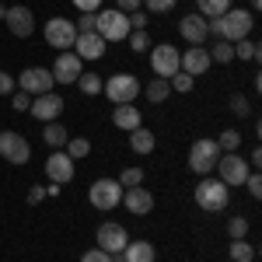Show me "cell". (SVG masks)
<instances>
[{"label":"cell","instance_id":"obj_1","mask_svg":"<svg viewBox=\"0 0 262 262\" xmlns=\"http://www.w3.org/2000/svg\"><path fill=\"white\" fill-rule=\"evenodd\" d=\"M206 28H210V35H217L224 42H238V39H248L252 35L255 14L252 11H242V7H231V11H224L221 18H210Z\"/></svg>","mask_w":262,"mask_h":262},{"label":"cell","instance_id":"obj_2","mask_svg":"<svg viewBox=\"0 0 262 262\" xmlns=\"http://www.w3.org/2000/svg\"><path fill=\"white\" fill-rule=\"evenodd\" d=\"M192 196H196V206H200V210L221 213V210H227V203H231V189H227L221 179H213V175H203V179L196 182V189H192Z\"/></svg>","mask_w":262,"mask_h":262},{"label":"cell","instance_id":"obj_3","mask_svg":"<svg viewBox=\"0 0 262 262\" xmlns=\"http://www.w3.org/2000/svg\"><path fill=\"white\" fill-rule=\"evenodd\" d=\"M221 147H217V140H210V137H200V140H192V147H189V168L196 171V175H213V168H217V161H221Z\"/></svg>","mask_w":262,"mask_h":262},{"label":"cell","instance_id":"obj_4","mask_svg":"<svg viewBox=\"0 0 262 262\" xmlns=\"http://www.w3.org/2000/svg\"><path fill=\"white\" fill-rule=\"evenodd\" d=\"M143 84L137 81V74H112L108 81L101 84V95L112 101V105H129V101H137Z\"/></svg>","mask_w":262,"mask_h":262},{"label":"cell","instance_id":"obj_5","mask_svg":"<svg viewBox=\"0 0 262 262\" xmlns=\"http://www.w3.org/2000/svg\"><path fill=\"white\" fill-rule=\"evenodd\" d=\"M248 175H252V164L245 161L238 150H231V154H221V161H217V179H221L227 189H242Z\"/></svg>","mask_w":262,"mask_h":262},{"label":"cell","instance_id":"obj_6","mask_svg":"<svg viewBox=\"0 0 262 262\" xmlns=\"http://www.w3.org/2000/svg\"><path fill=\"white\" fill-rule=\"evenodd\" d=\"M88 203L95 210H101V213H108V210H116L122 203V185L116 179H95L91 189H88Z\"/></svg>","mask_w":262,"mask_h":262},{"label":"cell","instance_id":"obj_7","mask_svg":"<svg viewBox=\"0 0 262 262\" xmlns=\"http://www.w3.org/2000/svg\"><path fill=\"white\" fill-rule=\"evenodd\" d=\"M150 53V70H154V77H175L179 74V53L182 49H175L171 42H158V46H150L147 49Z\"/></svg>","mask_w":262,"mask_h":262},{"label":"cell","instance_id":"obj_8","mask_svg":"<svg viewBox=\"0 0 262 262\" xmlns=\"http://www.w3.org/2000/svg\"><path fill=\"white\" fill-rule=\"evenodd\" d=\"M0 158L11 164H28L32 161V143L18 129H0Z\"/></svg>","mask_w":262,"mask_h":262},{"label":"cell","instance_id":"obj_9","mask_svg":"<svg viewBox=\"0 0 262 262\" xmlns=\"http://www.w3.org/2000/svg\"><path fill=\"white\" fill-rule=\"evenodd\" d=\"M49 74H53V81L56 84H77V77L84 74V60L74 53V49H63L56 53V60L49 67Z\"/></svg>","mask_w":262,"mask_h":262},{"label":"cell","instance_id":"obj_10","mask_svg":"<svg viewBox=\"0 0 262 262\" xmlns=\"http://www.w3.org/2000/svg\"><path fill=\"white\" fill-rule=\"evenodd\" d=\"M14 81H18V91L32 95V98H35V95H46V91H53V88H56L53 74H49L46 67H25Z\"/></svg>","mask_w":262,"mask_h":262},{"label":"cell","instance_id":"obj_11","mask_svg":"<svg viewBox=\"0 0 262 262\" xmlns=\"http://www.w3.org/2000/svg\"><path fill=\"white\" fill-rule=\"evenodd\" d=\"M95 32H98L105 42H122L129 35V21H126L122 11L108 7V11H98V28H95Z\"/></svg>","mask_w":262,"mask_h":262},{"label":"cell","instance_id":"obj_12","mask_svg":"<svg viewBox=\"0 0 262 262\" xmlns=\"http://www.w3.org/2000/svg\"><path fill=\"white\" fill-rule=\"evenodd\" d=\"M74 39H77V28H74V21L70 18H49L46 21V42L53 46V49H74Z\"/></svg>","mask_w":262,"mask_h":262},{"label":"cell","instance_id":"obj_13","mask_svg":"<svg viewBox=\"0 0 262 262\" xmlns=\"http://www.w3.org/2000/svg\"><path fill=\"white\" fill-rule=\"evenodd\" d=\"M95 242H98L101 252H108V255H119L122 248L129 245V234H126V227L116 221H105L98 227V234H95Z\"/></svg>","mask_w":262,"mask_h":262},{"label":"cell","instance_id":"obj_14","mask_svg":"<svg viewBox=\"0 0 262 262\" xmlns=\"http://www.w3.org/2000/svg\"><path fill=\"white\" fill-rule=\"evenodd\" d=\"M63 108H67V101H63L56 91H46V95H35V98H32L28 116H35L39 122H56L63 116Z\"/></svg>","mask_w":262,"mask_h":262},{"label":"cell","instance_id":"obj_15","mask_svg":"<svg viewBox=\"0 0 262 262\" xmlns=\"http://www.w3.org/2000/svg\"><path fill=\"white\" fill-rule=\"evenodd\" d=\"M4 21H7V32H11L14 39H28V35L35 32V14H32V7H25V4L7 7Z\"/></svg>","mask_w":262,"mask_h":262},{"label":"cell","instance_id":"obj_16","mask_svg":"<svg viewBox=\"0 0 262 262\" xmlns=\"http://www.w3.org/2000/svg\"><path fill=\"white\" fill-rule=\"evenodd\" d=\"M46 179L56 182V185L74 182V161L67 158V150H53V154L46 158Z\"/></svg>","mask_w":262,"mask_h":262},{"label":"cell","instance_id":"obj_17","mask_svg":"<svg viewBox=\"0 0 262 262\" xmlns=\"http://www.w3.org/2000/svg\"><path fill=\"white\" fill-rule=\"evenodd\" d=\"M210 67H213V63H210V53H206L203 46H192V49L179 53V70H185L189 77H203Z\"/></svg>","mask_w":262,"mask_h":262},{"label":"cell","instance_id":"obj_18","mask_svg":"<svg viewBox=\"0 0 262 262\" xmlns=\"http://www.w3.org/2000/svg\"><path fill=\"white\" fill-rule=\"evenodd\" d=\"M122 206H126L133 217H147V213L154 210V196H150V189L133 185V189H122Z\"/></svg>","mask_w":262,"mask_h":262},{"label":"cell","instance_id":"obj_19","mask_svg":"<svg viewBox=\"0 0 262 262\" xmlns=\"http://www.w3.org/2000/svg\"><path fill=\"white\" fill-rule=\"evenodd\" d=\"M179 35L189 42V46H203V42L210 39L206 18H203V14H196V11H192V14H185V18L179 21Z\"/></svg>","mask_w":262,"mask_h":262},{"label":"cell","instance_id":"obj_20","mask_svg":"<svg viewBox=\"0 0 262 262\" xmlns=\"http://www.w3.org/2000/svg\"><path fill=\"white\" fill-rule=\"evenodd\" d=\"M105 46H108V42L101 39L98 32H77L74 53H77L81 60H101V56H105Z\"/></svg>","mask_w":262,"mask_h":262},{"label":"cell","instance_id":"obj_21","mask_svg":"<svg viewBox=\"0 0 262 262\" xmlns=\"http://www.w3.org/2000/svg\"><path fill=\"white\" fill-rule=\"evenodd\" d=\"M112 122L119 126L122 133H133V129L143 126V112L133 105V101H129V105H116V108H112Z\"/></svg>","mask_w":262,"mask_h":262},{"label":"cell","instance_id":"obj_22","mask_svg":"<svg viewBox=\"0 0 262 262\" xmlns=\"http://www.w3.org/2000/svg\"><path fill=\"white\" fill-rule=\"evenodd\" d=\"M122 259L126 262H158V248L140 238V242H129L122 248Z\"/></svg>","mask_w":262,"mask_h":262},{"label":"cell","instance_id":"obj_23","mask_svg":"<svg viewBox=\"0 0 262 262\" xmlns=\"http://www.w3.org/2000/svg\"><path fill=\"white\" fill-rule=\"evenodd\" d=\"M154 147H158V137H154L147 126H140V129L129 133V150H133V154H140V158H143V154H150Z\"/></svg>","mask_w":262,"mask_h":262},{"label":"cell","instance_id":"obj_24","mask_svg":"<svg viewBox=\"0 0 262 262\" xmlns=\"http://www.w3.org/2000/svg\"><path fill=\"white\" fill-rule=\"evenodd\" d=\"M140 91L147 95V101H150V105H164V101H168V95H171V88H168V81H164V77H150Z\"/></svg>","mask_w":262,"mask_h":262},{"label":"cell","instance_id":"obj_25","mask_svg":"<svg viewBox=\"0 0 262 262\" xmlns=\"http://www.w3.org/2000/svg\"><path fill=\"white\" fill-rule=\"evenodd\" d=\"M42 140H46V147H53V150H63V143L70 140L67 137V126H60V122H42Z\"/></svg>","mask_w":262,"mask_h":262},{"label":"cell","instance_id":"obj_26","mask_svg":"<svg viewBox=\"0 0 262 262\" xmlns=\"http://www.w3.org/2000/svg\"><path fill=\"white\" fill-rule=\"evenodd\" d=\"M227 255L231 262H255V245H248V238H234L227 245Z\"/></svg>","mask_w":262,"mask_h":262},{"label":"cell","instance_id":"obj_27","mask_svg":"<svg viewBox=\"0 0 262 262\" xmlns=\"http://www.w3.org/2000/svg\"><path fill=\"white\" fill-rule=\"evenodd\" d=\"M63 150H67L70 161H84V158L91 154V140H88V137H70V140L63 143Z\"/></svg>","mask_w":262,"mask_h":262},{"label":"cell","instance_id":"obj_28","mask_svg":"<svg viewBox=\"0 0 262 262\" xmlns=\"http://www.w3.org/2000/svg\"><path fill=\"white\" fill-rule=\"evenodd\" d=\"M224 11H231V0H196V14H203V18H221Z\"/></svg>","mask_w":262,"mask_h":262},{"label":"cell","instance_id":"obj_29","mask_svg":"<svg viewBox=\"0 0 262 262\" xmlns=\"http://www.w3.org/2000/svg\"><path fill=\"white\" fill-rule=\"evenodd\" d=\"M234 46V60H259V42L252 39H238V42H231Z\"/></svg>","mask_w":262,"mask_h":262},{"label":"cell","instance_id":"obj_30","mask_svg":"<svg viewBox=\"0 0 262 262\" xmlns=\"http://www.w3.org/2000/svg\"><path fill=\"white\" fill-rule=\"evenodd\" d=\"M206 53H210V63H231V60H234V46L224 42V39H217V42H213V49H206Z\"/></svg>","mask_w":262,"mask_h":262},{"label":"cell","instance_id":"obj_31","mask_svg":"<svg viewBox=\"0 0 262 262\" xmlns=\"http://www.w3.org/2000/svg\"><path fill=\"white\" fill-rule=\"evenodd\" d=\"M217 147H221L224 154L238 150V147H242V133H238V129H221V137H217Z\"/></svg>","mask_w":262,"mask_h":262},{"label":"cell","instance_id":"obj_32","mask_svg":"<svg viewBox=\"0 0 262 262\" xmlns=\"http://www.w3.org/2000/svg\"><path fill=\"white\" fill-rule=\"evenodd\" d=\"M168 88H171V91H179V95H189V91L196 88V77H189L185 70H179L175 77H168Z\"/></svg>","mask_w":262,"mask_h":262},{"label":"cell","instance_id":"obj_33","mask_svg":"<svg viewBox=\"0 0 262 262\" xmlns=\"http://www.w3.org/2000/svg\"><path fill=\"white\" fill-rule=\"evenodd\" d=\"M116 182H119L122 189H133V185H143V168H137V164H133V168H122V175H119Z\"/></svg>","mask_w":262,"mask_h":262},{"label":"cell","instance_id":"obj_34","mask_svg":"<svg viewBox=\"0 0 262 262\" xmlns=\"http://www.w3.org/2000/svg\"><path fill=\"white\" fill-rule=\"evenodd\" d=\"M101 77L98 74H81V77H77V88H81L84 95H101Z\"/></svg>","mask_w":262,"mask_h":262},{"label":"cell","instance_id":"obj_35","mask_svg":"<svg viewBox=\"0 0 262 262\" xmlns=\"http://www.w3.org/2000/svg\"><path fill=\"white\" fill-rule=\"evenodd\" d=\"M175 4L179 0H140V7L147 14H168V11H175Z\"/></svg>","mask_w":262,"mask_h":262},{"label":"cell","instance_id":"obj_36","mask_svg":"<svg viewBox=\"0 0 262 262\" xmlns=\"http://www.w3.org/2000/svg\"><path fill=\"white\" fill-rule=\"evenodd\" d=\"M126 39H129V49H133V53H147V49H150V46H154V42H150V35H147V32H129V35H126Z\"/></svg>","mask_w":262,"mask_h":262},{"label":"cell","instance_id":"obj_37","mask_svg":"<svg viewBox=\"0 0 262 262\" xmlns=\"http://www.w3.org/2000/svg\"><path fill=\"white\" fill-rule=\"evenodd\" d=\"M231 112H234L238 119H248V116H252V101L245 98V95H231Z\"/></svg>","mask_w":262,"mask_h":262},{"label":"cell","instance_id":"obj_38","mask_svg":"<svg viewBox=\"0 0 262 262\" xmlns=\"http://www.w3.org/2000/svg\"><path fill=\"white\" fill-rule=\"evenodd\" d=\"M227 234H231V242L234 238H248V221L245 217H231L227 221Z\"/></svg>","mask_w":262,"mask_h":262},{"label":"cell","instance_id":"obj_39","mask_svg":"<svg viewBox=\"0 0 262 262\" xmlns=\"http://www.w3.org/2000/svg\"><path fill=\"white\" fill-rule=\"evenodd\" d=\"M126 21H129V32H147L150 14H147V11H133V14H126Z\"/></svg>","mask_w":262,"mask_h":262},{"label":"cell","instance_id":"obj_40","mask_svg":"<svg viewBox=\"0 0 262 262\" xmlns=\"http://www.w3.org/2000/svg\"><path fill=\"white\" fill-rule=\"evenodd\" d=\"M74 28H77V32H95V28H98V11H95V14H81V18L74 21Z\"/></svg>","mask_w":262,"mask_h":262},{"label":"cell","instance_id":"obj_41","mask_svg":"<svg viewBox=\"0 0 262 262\" xmlns=\"http://www.w3.org/2000/svg\"><path fill=\"white\" fill-rule=\"evenodd\" d=\"M11 108H14V112H28V108H32V95L14 91V95H11Z\"/></svg>","mask_w":262,"mask_h":262},{"label":"cell","instance_id":"obj_42","mask_svg":"<svg viewBox=\"0 0 262 262\" xmlns=\"http://www.w3.org/2000/svg\"><path fill=\"white\" fill-rule=\"evenodd\" d=\"M81 262H112V255H108V252H101L98 245H95V248H88V252L81 255Z\"/></svg>","mask_w":262,"mask_h":262},{"label":"cell","instance_id":"obj_43","mask_svg":"<svg viewBox=\"0 0 262 262\" xmlns=\"http://www.w3.org/2000/svg\"><path fill=\"white\" fill-rule=\"evenodd\" d=\"M245 189H248V196H252V200H259V196H262V179L255 175V171L245 179Z\"/></svg>","mask_w":262,"mask_h":262},{"label":"cell","instance_id":"obj_44","mask_svg":"<svg viewBox=\"0 0 262 262\" xmlns=\"http://www.w3.org/2000/svg\"><path fill=\"white\" fill-rule=\"evenodd\" d=\"M14 88H18V81H14V74L0 70V95H14Z\"/></svg>","mask_w":262,"mask_h":262},{"label":"cell","instance_id":"obj_45","mask_svg":"<svg viewBox=\"0 0 262 262\" xmlns=\"http://www.w3.org/2000/svg\"><path fill=\"white\" fill-rule=\"evenodd\" d=\"M70 4H74L81 14H95V11L101 7V0H70Z\"/></svg>","mask_w":262,"mask_h":262},{"label":"cell","instance_id":"obj_46","mask_svg":"<svg viewBox=\"0 0 262 262\" xmlns=\"http://www.w3.org/2000/svg\"><path fill=\"white\" fill-rule=\"evenodd\" d=\"M116 11H122V14H133V11H140V0H116Z\"/></svg>","mask_w":262,"mask_h":262},{"label":"cell","instance_id":"obj_47","mask_svg":"<svg viewBox=\"0 0 262 262\" xmlns=\"http://www.w3.org/2000/svg\"><path fill=\"white\" fill-rule=\"evenodd\" d=\"M42 200H46V185H32V189H28V203L35 206V203H42Z\"/></svg>","mask_w":262,"mask_h":262},{"label":"cell","instance_id":"obj_48","mask_svg":"<svg viewBox=\"0 0 262 262\" xmlns=\"http://www.w3.org/2000/svg\"><path fill=\"white\" fill-rule=\"evenodd\" d=\"M60 189H63V185H56V182H49V189H46V196H53V200H56V196H60Z\"/></svg>","mask_w":262,"mask_h":262},{"label":"cell","instance_id":"obj_49","mask_svg":"<svg viewBox=\"0 0 262 262\" xmlns=\"http://www.w3.org/2000/svg\"><path fill=\"white\" fill-rule=\"evenodd\" d=\"M248 164H262V150H259V147L252 150V158H248Z\"/></svg>","mask_w":262,"mask_h":262},{"label":"cell","instance_id":"obj_50","mask_svg":"<svg viewBox=\"0 0 262 262\" xmlns=\"http://www.w3.org/2000/svg\"><path fill=\"white\" fill-rule=\"evenodd\" d=\"M262 7V0H252V14H255V11H259Z\"/></svg>","mask_w":262,"mask_h":262},{"label":"cell","instance_id":"obj_51","mask_svg":"<svg viewBox=\"0 0 262 262\" xmlns=\"http://www.w3.org/2000/svg\"><path fill=\"white\" fill-rule=\"evenodd\" d=\"M4 14H7V7H4V0H0V21H4Z\"/></svg>","mask_w":262,"mask_h":262},{"label":"cell","instance_id":"obj_52","mask_svg":"<svg viewBox=\"0 0 262 262\" xmlns=\"http://www.w3.org/2000/svg\"><path fill=\"white\" fill-rule=\"evenodd\" d=\"M112 262H126V259H122V252H119V255H112Z\"/></svg>","mask_w":262,"mask_h":262}]
</instances>
